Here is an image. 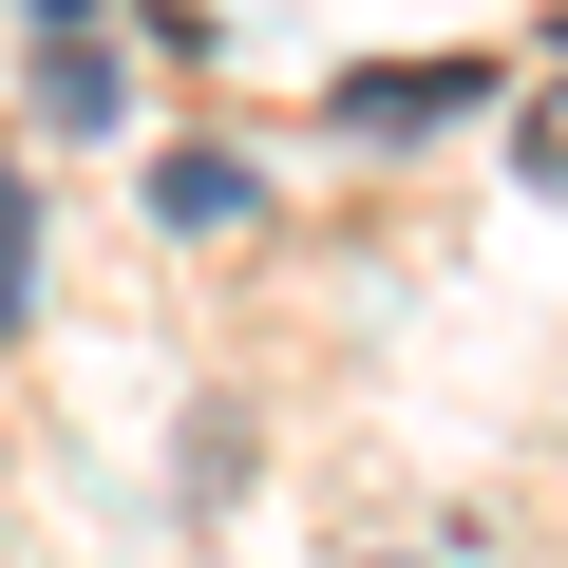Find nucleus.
<instances>
[{
    "instance_id": "4",
    "label": "nucleus",
    "mask_w": 568,
    "mask_h": 568,
    "mask_svg": "<svg viewBox=\"0 0 568 568\" xmlns=\"http://www.w3.org/2000/svg\"><path fill=\"white\" fill-rule=\"evenodd\" d=\"M530 190H549V209H568V95H549V114H530Z\"/></svg>"
},
{
    "instance_id": "5",
    "label": "nucleus",
    "mask_w": 568,
    "mask_h": 568,
    "mask_svg": "<svg viewBox=\"0 0 568 568\" xmlns=\"http://www.w3.org/2000/svg\"><path fill=\"white\" fill-rule=\"evenodd\" d=\"M20 20H39V39H95V0H20Z\"/></svg>"
},
{
    "instance_id": "3",
    "label": "nucleus",
    "mask_w": 568,
    "mask_h": 568,
    "mask_svg": "<svg viewBox=\"0 0 568 568\" xmlns=\"http://www.w3.org/2000/svg\"><path fill=\"white\" fill-rule=\"evenodd\" d=\"M20 304H39V190L0 171V323H20Z\"/></svg>"
},
{
    "instance_id": "1",
    "label": "nucleus",
    "mask_w": 568,
    "mask_h": 568,
    "mask_svg": "<svg viewBox=\"0 0 568 568\" xmlns=\"http://www.w3.org/2000/svg\"><path fill=\"white\" fill-rule=\"evenodd\" d=\"M474 95H493V58H361L323 114H342V133H436V114H474Z\"/></svg>"
},
{
    "instance_id": "2",
    "label": "nucleus",
    "mask_w": 568,
    "mask_h": 568,
    "mask_svg": "<svg viewBox=\"0 0 568 568\" xmlns=\"http://www.w3.org/2000/svg\"><path fill=\"white\" fill-rule=\"evenodd\" d=\"M39 114H58V133H114V58H95V39H39Z\"/></svg>"
}]
</instances>
